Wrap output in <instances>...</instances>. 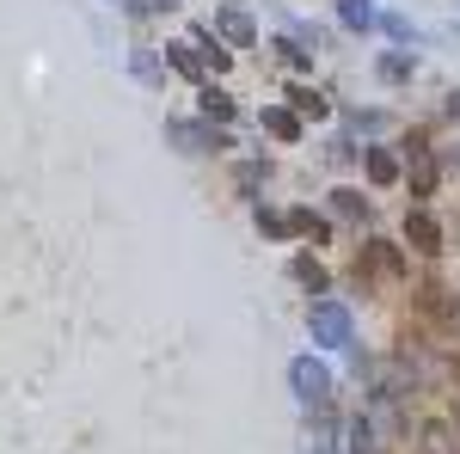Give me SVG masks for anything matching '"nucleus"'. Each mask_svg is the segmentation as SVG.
<instances>
[{"mask_svg":"<svg viewBox=\"0 0 460 454\" xmlns=\"http://www.w3.org/2000/svg\"><path fill=\"white\" fill-rule=\"evenodd\" d=\"M234 178H240V191H258V178H264V166H240Z\"/></svg>","mask_w":460,"mask_h":454,"instance_id":"4be33fe9","label":"nucleus"},{"mask_svg":"<svg viewBox=\"0 0 460 454\" xmlns=\"http://www.w3.org/2000/svg\"><path fill=\"white\" fill-rule=\"evenodd\" d=\"M215 37H227V43H252L258 31H252V19H246V13H221V25H215Z\"/></svg>","mask_w":460,"mask_h":454,"instance_id":"ddd939ff","label":"nucleus"},{"mask_svg":"<svg viewBox=\"0 0 460 454\" xmlns=\"http://www.w3.org/2000/svg\"><path fill=\"white\" fill-rule=\"evenodd\" d=\"M288 227H295V234H307L314 245L332 240V221H325V215H314V209H288Z\"/></svg>","mask_w":460,"mask_h":454,"instance_id":"0eeeda50","label":"nucleus"},{"mask_svg":"<svg viewBox=\"0 0 460 454\" xmlns=\"http://www.w3.org/2000/svg\"><path fill=\"white\" fill-rule=\"evenodd\" d=\"M338 13H344L350 31H368V25H375V6H368V0H338Z\"/></svg>","mask_w":460,"mask_h":454,"instance_id":"2eb2a0df","label":"nucleus"},{"mask_svg":"<svg viewBox=\"0 0 460 454\" xmlns=\"http://www.w3.org/2000/svg\"><path fill=\"white\" fill-rule=\"evenodd\" d=\"M277 56H283L288 68H307V49H301V43H277Z\"/></svg>","mask_w":460,"mask_h":454,"instance_id":"412c9836","label":"nucleus"},{"mask_svg":"<svg viewBox=\"0 0 460 454\" xmlns=\"http://www.w3.org/2000/svg\"><path fill=\"white\" fill-rule=\"evenodd\" d=\"M197 49H203V62H209L215 74L227 68V49H221V37H215V31H197Z\"/></svg>","mask_w":460,"mask_h":454,"instance_id":"f3484780","label":"nucleus"},{"mask_svg":"<svg viewBox=\"0 0 460 454\" xmlns=\"http://www.w3.org/2000/svg\"><path fill=\"white\" fill-rule=\"evenodd\" d=\"M258 227L270 234V240H288L295 227H288V215H277V209H258Z\"/></svg>","mask_w":460,"mask_h":454,"instance_id":"a211bd4d","label":"nucleus"},{"mask_svg":"<svg viewBox=\"0 0 460 454\" xmlns=\"http://www.w3.org/2000/svg\"><path fill=\"white\" fill-rule=\"evenodd\" d=\"M381 80H393V86L411 80V56H381Z\"/></svg>","mask_w":460,"mask_h":454,"instance_id":"6ab92c4d","label":"nucleus"},{"mask_svg":"<svg viewBox=\"0 0 460 454\" xmlns=\"http://www.w3.org/2000/svg\"><path fill=\"white\" fill-rule=\"evenodd\" d=\"M405 245H411V252H442V221L429 209H411L405 215Z\"/></svg>","mask_w":460,"mask_h":454,"instance_id":"7ed1b4c3","label":"nucleus"},{"mask_svg":"<svg viewBox=\"0 0 460 454\" xmlns=\"http://www.w3.org/2000/svg\"><path fill=\"white\" fill-rule=\"evenodd\" d=\"M455 418H460V393H455Z\"/></svg>","mask_w":460,"mask_h":454,"instance_id":"b1692460","label":"nucleus"},{"mask_svg":"<svg viewBox=\"0 0 460 454\" xmlns=\"http://www.w3.org/2000/svg\"><path fill=\"white\" fill-rule=\"evenodd\" d=\"M368 264H375L381 277H399V271H405V258H399L393 240H368Z\"/></svg>","mask_w":460,"mask_h":454,"instance_id":"6e6552de","label":"nucleus"},{"mask_svg":"<svg viewBox=\"0 0 460 454\" xmlns=\"http://www.w3.org/2000/svg\"><path fill=\"white\" fill-rule=\"evenodd\" d=\"M418 442H424V454H460V442H455V430H448V423H424V430H418Z\"/></svg>","mask_w":460,"mask_h":454,"instance_id":"1a4fd4ad","label":"nucleus"},{"mask_svg":"<svg viewBox=\"0 0 460 454\" xmlns=\"http://www.w3.org/2000/svg\"><path fill=\"white\" fill-rule=\"evenodd\" d=\"M332 209L344 215V221H368V197H362V191H350V184H344V191H332Z\"/></svg>","mask_w":460,"mask_h":454,"instance_id":"9d476101","label":"nucleus"},{"mask_svg":"<svg viewBox=\"0 0 460 454\" xmlns=\"http://www.w3.org/2000/svg\"><path fill=\"white\" fill-rule=\"evenodd\" d=\"M166 62H172V68L184 74V80H197V74H203V62L190 56V43H166Z\"/></svg>","mask_w":460,"mask_h":454,"instance_id":"dca6fc26","label":"nucleus"},{"mask_svg":"<svg viewBox=\"0 0 460 454\" xmlns=\"http://www.w3.org/2000/svg\"><path fill=\"white\" fill-rule=\"evenodd\" d=\"M288 111H295V117H325V93H314V86H295V93H288Z\"/></svg>","mask_w":460,"mask_h":454,"instance_id":"9b49d317","label":"nucleus"},{"mask_svg":"<svg viewBox=\"0 0 460 454\" xmlns=\"http://www.w3.org/2000/svg\"><path fill=\"white\" fill-rule=\"evenodd\" d=\"M288 271H295V282H301V289H314V295H325V282H332V277H325V271L314 264V258H295Z\"/></svg>","mask_w":460,"mask_h":454,"instance_id":"4468645a","label":"nucleus"},{"mask_svg":"<svg viewBox=\"0 0 460 454\" xmlns=\"http://www.w3.org/2000/svg\"><path fill=\"white\" fill-rule=\"evenodd\" d=\"M203 111H209V117H221V123H227V117H234V99H227V93H203Z\"/></svg>","mask_w":460,"mask_h":454,"instance_id":"aec40b11","label":"nucleus"},{"mask_svg":"<svg viewBox=\"0 0 460 454\" xmlns=\"http://www.w3.org/2000/svg\"><path fill=\"white\" fill-rule=\"evenodd\" d=\"M448 117H460V93H448Z\"/></svg>","mask_w":460,"mask_h":454,"instance_id":"5701e85b","label":"nucleus"},{"mask_svg":"<svg viewBox=\"0 0 460 454\" xmlns=\"http://www.w3.org/2000/svg\"><path fill=\"white\" fill-rule=\"evenodd\" d=\"M362 166H368V184H381V191L405 178V166H399V154H387V147H368V154H362Z\"/></svg>","mask_w":460,"mask_h":454,"instance_id":"20e7f679","label":"nucleus"},{"mask_svg":"<svg viewBox=\"0 0 460 454\" xmlns=\"http://www.w3.org/2000/svg\"><path fill=\"white\" fill-rule=\"evenodd\" d=\"M350 454H387V449H381V430H375L368 418L350 423Z\"/></svg>","mask_w":460,"mask_h":454,"instance_id":"f8f14e48","label":"nucleus"},{"mask_svg":"<svg viewBox=\"0 0 460 454\" xmlns=\"http://www.w3.org/2000/svg\"><path fill=\"white\" fill-rule=\"evenodd\" d=\"M288 387L301 393V405H325L332 399V369H319L314 356H295L288 362Z\"/></svg>","mask_w":460,"mask_h":454,"instance_id":"f03ea898","label":"nucleus"},{"mask_svg":"<svg viewBox=\"0 0 460 454\" xmlns=\"http://www.w3.org/2000/svg\"><path fill=\"white\" fill-rule=\"evenodd\" d=\"M405 178H411V197H429V191H436V154L418 147V154H411V166H405Z\"/></svg>","mask_w":460,"mask_h":454,"instance_id":"39448f33","label":"nucleus"},{"mask_svg":"<svg viewBox=\"0 0 460 454\" xmlns=\"http://www.w3.org/2000/svg\"><path fill=\"white\" fill-rule=\"evenodd\" d=\"M264 136H277V141H301V117L283 105H270L264 111Z\"/></svg>","mask_w":460,"mask_h":454,"instance_id":"423d86ee","label":"nucleus"},{"mask_svg":"<svg viewBox=\"0 0 460 454\" xmlns=\"http://www.w3.org/2000/svg\"><path fill=\"white\" fill-rule=\"evenodd\" d=\"M307 325H314L319 344L350 350V307H344V301H314V307H307Z\"/></svg>","mask_w":460,"mask_h":454,"instance_id":"f257e3e1","label":"nucleus"}]
</instances>
